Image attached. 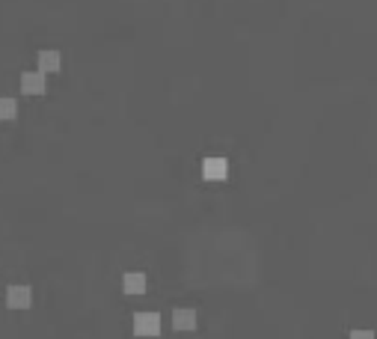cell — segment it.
Returning <instances> with one entry per match:
<instances>
[{"label":"cell","instance_id":"3","mask_svg":"<svg viewBox=\"0 0 377 339\" xmlns=\"http://www.w3.org/2000/svg\"><path fill=\"white\" fill-rule=\"evenodd\" d=\"M39 72H45V74H57L63 72V54L57 48H45V51H39Z\"/></svg>","mask_w":377,"mask_h":339},{"label":"cell","instance_id":"1","mask_svg":"<svg viewBox=\"0 0 377 339\" xmlns=\"http://www.w3.org/2000/svg\"><path fill=\"white\" fill-rule=\"evenodd\" d=\"M21 93L24 95H45L48 74L45 72H21Z\"/></svg>","mask_w":377,"mask_h":339},{"label":"cell","instance_id":"7","mask_svg":"<svg viewBox=\"0 0 377 339\" xmlns=\"http://www.w3.org/2000/svg\"><path fill=\"white\" fill-rule=\"evenodd\" d=\"M173 327L175 331H193L196 327V313L193 310H175L173 313Z\"/></svg>","mask_w":377,"mask_h":339},{"label":"cell","instance_id":"5","mask_svg":"<svg viewBox=\"0 0 377 339\" xmlns=\"http://www.w3.org/2000/svg\"><path fill=\"white\" fill-rule=\"evenodd\" d=\"M6 303L13 310H27L30 303H33V292H30V286H9V292H6Z\"/></svg>","mask_w":377,"mask_h":339},{"label":"cell","instance_id":"4","mask_svg":"<svg viewBox=\"0 0 377 339\" xmlns=\"http://www.w3.org/2000/svg\"><path fill=\"white\" fill-rule=\"evenodd\" d=\"M202 176L208 182H223L229 176V161L226 158H205L202 161Z\"/></svg>","mask_w":377,"mask_h":339},{"label":"cell","instance_id":"6","mask_svg":"<svg viewBox=\"0 0 377 339\" xmlns=\"http://www.w3.org/2000/svg\"><path fill=\"white\" fill-rule=\"evenodd\" d=\"M122 289H125V294H143L146 292V274L131 271V274L122 277Z\"/></svg>","mask_w":377,"mask_h":339},{"label":"cell","instance_id":"9","mask_svg":"<svg viewBox=\"0 0 377 339\" xmlns=\"http://www.w3.org/2000/svg\"><path fill=\"white\" fill-rule=\"evenodd\" d=\"M351 339H374V333H369V331H353Z\"/></svg>","mask_w":377,"mask_h":339},{"label":"cell","instance_id":"8","mask_svg":"<svg viewBox=\"0 0 377 339\" xmlns=\"http://www.w3.org/2000/svg\"><path fill=\"white\" fill-rule=\"evenodd\" d=\"M18 119V102L13 95H0V123H13Z\"/></svg>","mask_w":377,"mask_h":339},{"label":"cell","instance_id":"2","mask_svg":"<svg viewBox=\"0 0 377 339\" xmlns=\"http://www.w3.org/2000/svg\"><path fill=\"white\" fill-rule=\"evenodd\" d=\"M134 331H137V336H158L161 333V315L158 313H137Z\"/></svg>","mask_w":377,"mask_h":339}]
</instances>
